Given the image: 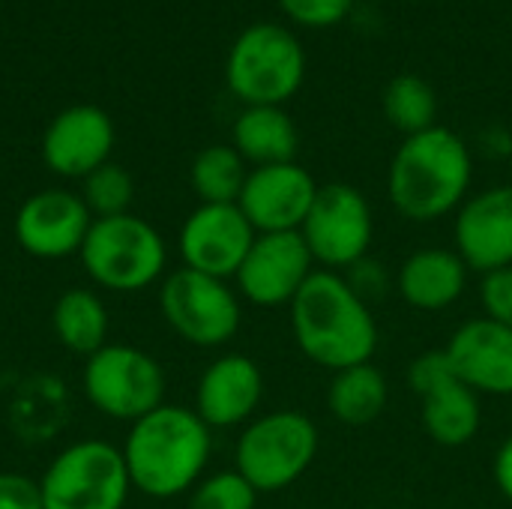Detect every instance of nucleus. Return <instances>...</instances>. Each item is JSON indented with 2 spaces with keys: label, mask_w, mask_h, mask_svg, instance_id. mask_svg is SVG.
<instances>
[{
  "label": "nucleus",
  "mask_w": 512,
  "mask_h": 509,
  "mask_svg": "<svg viewBox=\"0 0 512 509\" xmlns=\"http://www.w3.org/2000/svg\"><path fill=\"white\" fill-rule=\"evenodd\" d=\"M288 309L294 342L315 366L342 372L372 363L381 342L378 321L342 273L315 270Z\"/></svg>",
  "instance_id": "nucleus-1"
},
{
  "label": "nucleus",
  "mask_w": 512,
  "mask_h": 509,
  "mask_svg": "<svg viewBox=\"0 0 512 509\" xmlns=\"http://www.w3.org/2000/svg\"><path fill=\"white\" fill-rule=\"evenodd\" d=\"M123 459L132 489L171 501L198 486L213 453V429L183 405H159L135 420L123 441Z\"/></svg>",
  "instance_id": "nucleus-2"
},
{
  "label": "nucleus",
  "mask_w": 512,
  "mask_h": 509,
  "mask_svg": "<svg viewBox=\"0 0 512 509\" xmlns=\"http://www.w3.org/2000/svg\"><path fill=\"white\" fill-rule=\"evenodd\" d=\"M474 180V156L462 135L447 126L408 135L387 171V195L396 213L408 222H438L456 216Z\"/></svg>",
  "instance_id": "nucleus-3"
},
{
  "label": "nucleus",
  "mask_w": 512,
  "mask_h": 509,
  "mask_svg": "<svg viewBox=\"0 0 512 509\" xmlns=\"http://www.w3.org/2000/svg\"><path fill=\"white\" fill-rule=\"evenodd\" d=\"M321 435L312 417L282 408L249 420L234 447L240 471L258 495L291 489L318 459Z\"/></svg>",
  "instance_id": "nucleus-4"
},
{
  "label": "nucleus",
  "mask_w": 512,
  "mask_h": 509,
  "mask_svg": "<svg viewBox=\"0 0 512 509\" xmlns=\"http://www.w3.org/2000/svg\"><path fill=\"white\" fill-rule=\"evenodd\" d=\"M306 78V48L285 24L246 27L225 60V81L243 105H285Z\"/></svg>",
  "instance_id": "nucleus-5"
},
{
  "label": "nucleus",
  "mask_w": 512,
  "mask_h": 509,
  "mask_svg": "<svg viewBox=\"0 0 512 509\" xmlns=\"http://www.w3.org/2000/svg\"><path fill=\"white\" fill-rule=\"evenodd\" d=\"M78 258L93 285L120 294L150 288L168 267L162 234L147 219L132 213L93 219Z\"/></svg>",
  "instance_id": "nucleus-6"
},
{
  "label": "nucleus",
  "mask_w": 512,
  "mask_h": 509,
  "mask_svg": "<svg viewBox=\"0 0 512 509\" xmlns=\"http://www.w3.org/2000/svg\"><path fill=\"white\" fill-rule=\"evenodd\" d=\"M45 509H123L132 492L123 450L87 438L60 450L39 477Z\"/></svg>",
  "instance_id": "nucleus-7"
},
{
  "label": "nucleus",
  "mask_w": 512,
  "mask_h": 509,
  "mask_svg": "<svg viewBox=\"0 0 512 509\" xmlns=\"http://www.w3.org/2000/svg\"><path fill=\"white\" fill-rule=\"evenodd\" d=\"M81 390L102 417L132 426L165 405L168 378L153 354L108 342L84 360Z\"/></svg>",
  "instance_id": "nucleus-8"
},
{
  "label": "nucleus",
  "mask_w": 512,
  "mask_h": 509,
  "mask_svg": "<svg viewBox=\"0 0 512 509\" xmlns=\"http://www.w3.org/2000/svg\"><path fill=\"white\" fill-rule=\"evenodd\" d=\"M159 309L165 324L195 348L228 345L243 321L237 288L189 267L165 276L159 288Z\"/></svg>",
  "instance_id": "nucleus-9"
},
{
  "label": "nucleus",
  "mask_w": 512,
  "mask_h": 509,
  "mask_svg": "<svg viewBox=\"0 0 512 509\" xmlns=\"http://www.w3.org/2000/svg\"><path fill=\"white\" fill-rule=\"evenodd\" d=\"M321 270L348 273L369 258L375 240V213L369 198L351 183H324L300 228Z\"/></svg>",
  "instance_id": "nucleus-10"
},
{
  "label": "nucleus",
  "mask_w": 512,
  "mask_h": 509,
  "mask_svg": "<svg viewBox=\"0 0 512 509\" xmlns=\"http://www.w3.org/2000/svg\"><path fill=\"white\" fill-rule=\"evenodd\" d=\"M408 387L420 396L423 429L441 447H465L483 426L480 396L459 381L444 351H426L408 366Z\"/></svg>",
  "instance_id": "nucleus-11"
},
{
  "label": "nucleus",
  "mask_w": 512,
  "mask_h": 509,
  "mask_svg": "<svg viewBox=\"0 0 512 509\" xmlns=\"http://www.w3.org/2000/svg\"><path fill=\"white\" fill-rule=\"evenodd\" d=\"M315 273V258L300 231L258 234L249 255L243 258L234 282L237 294L261 309L291 306L300 288Z\"/></svg>",
  "instance_id": "nucleus-12"
},
{
  "label": "nucleus",
  "mask_w": 512,
  "mask_h": 509,
  "mask_svg": "<svg viewBox=\"0 0 512 509\" xmlns=\"http://www.w3.org/2000/svg\"><path fill=\"white\" fill-rule=\"evenodd\" d=\"M255 237L258 231L237 204H198L177 234V249L183 267L228 282L237 276Z\"/></svg>",
  "instance_id": "nucleus-13"
},
{
  "label": "nucleus",
  "mask_w": 512,
  "mask_h": 509,
  "mask_svg": "<svg viewBox=\"0 0 512 509\" xmlns=\"http://www.w3.org/2000/svg\"><path fill=\"white\" fill-rule=\"evenodd\" d=\"M93 225L84 198L69 189H42L15 213V243L42 261H63L81 252Z\"/></svg>",
  "instance_id": "nucleus-14"
},
{
  "label": "nucleus",
  "mask_w": 512,
  "mask_h": 509,
  "mask_svg": "<svg viewBox=\"0 0 512 509\" xmlns=\"http://www.w3.org/2000/svg\"><path fill=\"white\" fill-rule=\"evenodd\" d=\"M318 195V180L300 162L252 168L237 207L258 234L300 231L312 201Z\"/></svg>",
  "instance_id": "nucleus-15"
},
{
  "label": "nucleus",
  "mask_w": 512,
  "mask_h": 509,
  "mask_svg": "<svg viewBox=\"0 0 512 509\" xmlns=\"http://www.w3.org/2000/svg\"><path fill=\"white\" fill-rule=\"evenodd\" d=\"M453 249L480 276L512 267V183L465 198L453 219Z\"/></svg>",
  "instance_id": "nucleus-16"
},
{
  "label": "nucleus",
  "mask_w": 512,
  "mask_h": 509,
  "mask_svg": "<svg viewBox=\"0 0 512 509\" xmlns=\"http://www.w3.org/2000/svg\"><path fill=\"white\" fill-rule=\"evenodd\" d=\"M444 354L465 387L477 396H512V327L486 315L456 327Z\"/></svg>",
  "instance_id": "nucleus-17"
},
{
  "label": "nucleus",
  "mask_w": 512,
  "mask_h": 509,
  "mask_svg": "<svg viewBox=\"0 0 512 509\" xmlns=\"http://www.w3.org/2000/svg\"><path fill=\"white\" fill-rule=\"evenodd\" d=\"M264 399V372L246 354H222L195 387V414L210 429H237L258 417Z\"/></svg>",
  "instance_id": "nucleus-18"
},
{
  "label": "nucleus",
  "mask_w": 512,
  "mask_h": 509,
  "mask_svg": "<svg viewBox=\"0 0 512 509\" xmlns=\"http://www.w3.org/2000/svg\"><path fill=\"white\" fill-rule=\"evenodd\" d=\"M114 147V123L96 105H72L60 111L42 138V159L60 177L84 180L102 168Z\"/></svg>",
  "instance_id": "nucleus-19"
},
{
  "label": "nucleus",
  "mask_w": 512,
  "mask_h": 509,
  "mask_svg": "<svg viewBox=\"0 0 512 509\" xmlns=\"http://www.w3.org/2000/svg\"><path fill=\"white\" fill-rule=\"evenodd\" d=\"M468 273L471 270L456 249L426 246L399 264L396 291L417 312H444L462 300Z\"/></svg>",
  "instance_id": "nucleus-20"
},
{
  "label": "nucleus",
  "mask_w": 512,
  "mask_h": 509,
  "mask_svg": "<svg viewBox=\"0 0 512 509\" xmlns=\"http://www.w3.org/2000/svg\"><path fill=\"white\" fill-rule=\"evenodd\" d=\"M234 150L252 168L297 162L300 132L282 105H246L234 120Z\"/></svg>",
  "instance_id": "nucleus-21"
},
{
  "label": "nucleus",
  "mask_w": 512,
  "mask_h": 509,
  "mask_svg": "<svg viewBox=\"0 0 512 509\" xmlns=\"http://www.w3.org/2000/svg\"><path fill=\"white\" fill-rule=\"evenodd\" d=\"M387 402H390V384L375 363H360L333 372L327 390V408L333 420L345 426H369L387 411Z\"/></svg>",
  "instance_id": "nucleus-22"
},
{
  "label": "nucleus",
  "mask_w": 512,
  "mask_h": 509,
  "mask_svg": "<svg viewBox=\"0 0 512 509\" xmlns=\"http://www.w3.org/2000/svg\"><path fill=\"white\" fill-rule=\"evenodd\" d=\"M51 327L57 342L84 360L108 345V309L102 297L87 288H69L57 297Z\"/></svg>",
  "instance_id": "nucleus-23"
},
{
  "label": "nucleus",
  "mask_w": 512,
  "mask_h": 509,
  "mask_svg": "<svg viewBox=\"0 0 512 509\" xmlns=\"http://www.w3.org/2000/svg\"><path fill=\"white\" fill-rule=\"evenodd\" d=\"M381 108L387 123L399 129L405 138L438 126V93L426 78L414 72H402L387 81Z\"/></svg>",
  "instance_id": "nucleus-24"
},
{
  "label": "nucleus",
  "mask_w": 512,
  "mask_h": 509,
  "mask_svg": "<svg viewBox=\"0 0 512 509\" xmlns=\"http://www.w3.org/2000/svg\"><path fill=\"white\" fill-rule=\"evenodd\" d=\"M246 177H249V165L231 144L204 147L192 159V171H189L192 189L201 198V204H237Z\"/></svg>",
  "instance_id": "nucleus-25"
},
{
  "label": "nucleus",
  "mask_w": 512,
  "mask_h": 509,
  "mask_svg": "<svg viewBox=\"0 0 512 509\" xmlns=\"http://www.w3.org/2000/svg\"><path fill=\"white\" fill-rule=\"evenodd\" d=\"M132 195H135L132 174L114 162H105L102 168L87 174L81 186V198L87 210L93 213V219H111V216L129 213Z\"/></svg>",
  "instance_id": "nucleus-26"
},
{
  "label": "nucleus",
  "mask_w": 512,
  "mask_h": 509,
  "mask_svg": "<svg viewBox=\"0 0 512 509\" xmlns=\"http://www.w3.org/2000/svg\"><path fill=\"white\" fill-rule=\"evenodd\" d=\"M258 492L249 486V480L240 471H216L198 480V486L189 492L186 509H255Z\"/></svg>",
  "instance_id": "nucleus-27"
},
{
  "label": "nucleus",
  "mask_w": 512,
  "mask_h": 509,
  "mask_svg": "<svg viewBox=\"0 0 512 509\" xmlns=\"http://www.w3.org/2000/svg\"><path fill=\"white\" fill-rule=\"evenodd\" d=\"M279 6L288 21L309 30H327L342 24L354 12L357 0H279Z\"/></svg>",
  "instance_id": "nucleus-28"
},
{
  "label": "nucleus",
  "mask_w": 512,
  "mask_h": 509,
  "mask_svg": "<svg viewBox=\"0 0 512 509\" xmlns=\"http://www.w3.org/2000/svg\"><path fill=\"white\" fill-rule=\"evenodd\" d=\"M480 306L486 318L512 327V267L492 270L480 279Z\"/></svg>",
  "instance_id": "nucleus-29"
},
{
  "label": "nucleus",
  "mask_w": 512,
  "mask_h": 509,
  "mask_svg": "<svg viewBox=\"0 0 512 509\" xmlns=\"http://www.w3.org/2000/svg\"><path fill=\"white\" fill-rule=\"evenodd\" d=\"M0 509H45L39 480L15 471H0Z\"/></svg>",
  "instance_id": "nucleus-30"
},
{
  "label": "nucleus",
  "mask_w": 512,
  "mask_h": 509,
  "mask_svg": "<svg viewBox=\"0 0 512 509\" xmlns=\"http://www.w3.org/2000/svg\"><path fill=\"white\" fill-rule=\"evenodd\" d=\"M348 282H351V288L369 303L372 297H381L384 291H387V270H384V264H378V261H372V258H363L360 264H354L348 273H342Z\"/></svg>",
  "instance_id": "nucleus-31"
},
{
  "label": "nucleus",
  "mask_w": 512,
  "mask_h": 509,
  "mask_svg": "<svg viewBox=\"0 0 512 509\" xmlns=\"http://www.w3.org/2000/svg\"><path fill=\"white\" fill-rule=\"evenodd\" d=\"M492 471H495V483H498V492H501V495H504L507 501H512V435H510V438H504V444L498 447Z\"/></svg>",
  "instance_id": "nucleus-32"
}]
</instances>
